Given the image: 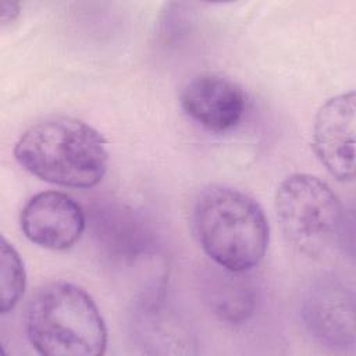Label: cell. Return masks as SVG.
<instances>
[{"instance_id": "8", "label": "cell", "mask_w": 356, "mask_h": 356, "mask_svg": "<svg viewBox=\"0 0 356 356\" xmlns=\"http://www.w3.org/2000/svg\"><path fill=\"white\" fill-rule=\"evenodd\" d=\"M182 110L195 122L213 132L232 129L246 110V95L232 79L218 74H200L181 90Z\"/></svg>"}, {"instance_id": "6", "label": "cell", "mask_w": 356, "mask_h": 356, "mask_svg": "<svg viewBox=\"0 0 356 356\" xmlns=\"http://www.w3.org/2000/svg\"><path fill=\"white\" fill-rule=\"evenodd\" d=\"M355 92L327 100L316 114L313 149L327 171L341 182L355 178Z\"/></svg>"}, {"instance_id": "7", "label": "cell", "mask_w": 356, "mask_h": 356, "mask_svg": "<svg viewBox=\"0 0 356 356\" xmlns=\"http://www.w3.org/2000/svg\"><path fill=\"white\" fill-rule=\"evenodd\" d=\"M19 222L25 236L51 250L74 246L85 229V213L71 196L46 191L32 196L24 206Z\"/></svg>"}, {"instance_id": "11", "label": "cell", "mask_w": 356, "mask_h": 356, "mask_svg": "<svg viewBox=\"0 0 356 356\" xmlns=\"http://www.w3.org/2000/svg\"><path fill=\"white\" fill-rule=\"evenodd\" d=\"M19 14V4L14 1H1V24L13 22Z\"/></svg>"}, {"instance_id": "1", "label": "cell", "mask_w": 356, "mask_h": 356, "mask_svg": "<svg viewBox=\"0 0 356 356\" xmlns=\"http://www.w3.org/2000/svg\"><path fill=\"white\" fill-rule=\"evenodd\" d=\"M14 156L42 181L81 189L97 185L108 164L103 136L89 124L65 115L31 125L17 140Z\"/></svg>"}, {"instance_id": "4", "label": "cell", "mask_w": 356, "mask_h": 356, "mask_svg": "<svg viewBox=\"0 0 356 356\" xmlns=\"http://www.w3.org/2000/svg\"><path fill=\"white\" fill-rule=\"evenodd\" d=\"M275 211L288 243L307 256H320L339 238L343 211L338 196L310 174L286 177L275 192Z\"/></svg>"}, {"instance_id": "2", "label": "cell", "mask_w": 356, "mask_h": 356, "mask_svg": "<svg viewBox=\"0 0 356 356\" xmlns=\"http://www.w3.org/2000/svg\"><path fill=\"white\" fill-rule=\"evenodd\" d=\"M193 227L203 252L234 273L254 268L268 245V222L259 203L228 185L204 188L193 209Z\"/></svg>"}, {"instance_id": "3", "label": "cell", "mask_w": 356, "mask_h": 356, "mask_svg": "<svg viewBox=\"0 0 356 356\" xmlns=\"http://www.w3.org/2000/svg\"><path fill=\"white\" fill-rule=\"evenodd\" d=\"M29 342L44 356H100L107 328L92 296L67 281L40 286L25 312Z\"/></svg>"}, {"instance_id": "10", "label": "cell", "mask_w": 356, "mask_h": 356, "mask_svg": "<svg viewBox=\"0 0 356 356\" xmlns=\"http://www.w3.org/2000/svg\"><path fill=\"white\" fill-rule=\"evenodd\" d=\"M24 263L6 238L1 239V313L10 312L25 289Z\"/></svg>"}, {"instance_id": "9", "label": "cell", "mask_w": 356, "mask_h": 356, "mask_svg": "<svg viewBox=\"0 0 356 356\" xmlns=\"http://www.w3.org/2000/svg\"><path fill=\"white\" fill-rule=\"evenodd\" d=\"M221 270L213 271L207 277L206 302L222 320L229 323L246 320L254 305L253 286L245 277H241L243 273H234L222 267Z\"/></svg>"}, {"instance_id": "5", "label": "cell", "mask_w": 356, "mask_h": 356, "mask_svg": "<svg viewBox=\"0 0 356 356\" xmlns=\"http://www.w3.org/2000/svg\"><path fill=\"white\" fill-rule=\"evenodd\" d=\"M302 314L310 335L324 346L355 345V296L342 281L334 277L316 281L303 299Z\"/></svg>"}]
</instances>
